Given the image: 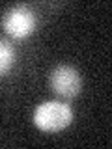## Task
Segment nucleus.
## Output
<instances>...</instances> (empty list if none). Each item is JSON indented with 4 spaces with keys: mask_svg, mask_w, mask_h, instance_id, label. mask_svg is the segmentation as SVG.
Instances as JSON below:
<instances>
[{
    "mask_svg": "<svg viewBox=\"0 0 112 149\" xmlns=\"http://www.w3.org/2000/svg\"><path fill=\"white\" fill-rule=\"evenodd\" d=\"M73 112L60 101H45L34 110V125L43 132H58L71 123Z\"/></svg>",
    "mask_w": 112,
    "mask_h": 149,
    "instance_id": "f257e3e1",
    "label": "nucleus"
},
{
    "mask_svg": "<svg viewBox=\"0 0 112 149\" xmlns=\"http://www.w3.org/2000/svg\"><path fill=\"white\" fill-rule=\"evenodd\" d=\"M50 90L56 95L71 99V97L78 95L82 90V77L78 74V71L71 65H58L56 69H52L49 77Z\"/></svg>",
    "mask_w": 112,
    "mask_h": 149,
    "instance_id": "f03ea898",
    "label": "nucleus"
},
{
    "mask_svg": "<svg viewBox=\"0 0 112 149\" xmlns=\"http://www.w3.org/2000/svg\"><path fill=\"white\" fill-rule=\"evenodd\" d=\"M4 28L13 37H26L36 28V15L28 6H15L4 17Z\"/></svg>",
    "mask_w": 112,
    "mask_h": 149,
    "instance_id": "7ed1b4c3",
    "label": "nucleus"
},
{
    "mask_svg": "<svg viewBox=\"0 0 112 149\" xmlns=\"http://www.w3.org/2000/svg\"><path fill=\"white\" fill-rule=\"evenodd\" d=\"M2 47H0V71L2 73H6L9 67H11V63H13V58H15V54H13V49H11V45L6 43V41H2L0 43Z\"/></svg>",
    "mask_w": 112,
    "mask_h": 149,
    "instance_id": "20e7f679",
    "label": "nucleus"
}]
</instances>
